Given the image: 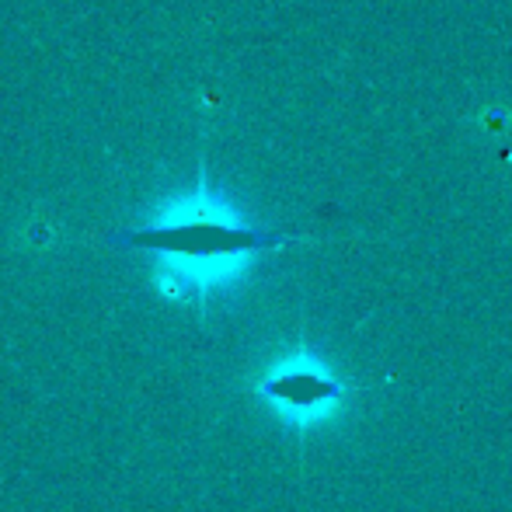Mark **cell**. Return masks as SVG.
<instances>
[{"label":"cell","instance_id":"obj_1","mask_svg":"<svg viewBox=\"0 0 512 512\" xmlns=\"http://www.w3.org/2000/svg\"><path fill=\"white\" fill-rule=\"evenodd\" d=\"M293 241L300 237L251 223L206 178L164 199L147 223L115 237L122 248L154 255L161 283L175 293H203L241 269L248 258Z\"/></svg>","mask_w":512,"mask_h":512},{"label":"cell","instance_id":"obj_2","mask_svg":"<svg viewBox=\"0 0 512 512\" xmlns=\"http://www.w3.org/2000/svg\"><path fill=\"white\" fill-rule=\"evenodd\" d=\"M262 394L276 405L290 408V411H314L331 405L335 398H342V384L317 370H300V366H290V370L276 373L262 384Z\"/></svg>","mask_w":512,"mask_h":512}]
</instances>
